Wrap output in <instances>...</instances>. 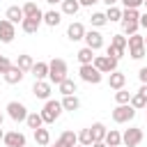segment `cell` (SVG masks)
<instances>
[{
  "label": "cell",
  "instance_id": "30",
  "mask_svg": "<svg viewBox=\"0 0 147 147\" xmlns=\"http://www.w3.org/2000/svg\"><path fill=\"white\" fill-rule=\"evenodd\" d=\"M78 9H80V2L78 0H64L62 2V14H67V16H76Z\"/></svg>",
  "mask_w": 147,
  "mask_h": 147
},
{
  "label": "cell",
  "instance_id": "39",
  "mask_svg": "<svg viewBox=\"0 0 147 147\" xmlns=\"http://www.w3.org/2000/svg\"><path fill=\"white\" fill-rule=\"evenodd\" d=\"M9 67H11V60H9L7 55H0V74H7Z\"/></svg>",
  "mask_w": 147,
  "mask_h": 147
},
{
  "label": "cell",
  "instance_id": "29",
  "mask_svg": "<svg viewBox=\"0 0 147 147\" xmlns=\"http://www.w3.org/2000/svg\"><path fill=\"white\" fill-rule=\"evenodd\" d=\"M108 147H119L122 145V133L119 131H115V129H110L108 133H106V140H103Z\"/></svg>",
  "mask_w": 147,
  "mask_h": 147
},
{
  "label": "cell",
  "instance_id": "11",
  "mask_svg": "<svg viewBox=\"0 0 147 147\" xmlns=\"http://www.w3.org/2000/svg\"><path fill=\"white\" fill-rule=\"evenodd\" d=\"M51 80H34V85H32V94L37 96V99H44V101H48V96H51Z\"/></svg>",
  "mask_w": 147,
  "mask_h": 147
},
{
  "label": "cell",
  "instance_id": "18",
  "mask_svg": "<svg viewBox=\"0 0 147 147\" xmlns=\"http://www.w3.org/2000/svg\"><path fill=\"white\" fill-rule=\"evenodd\" d=\"M5 18H7V21H11L14 25H16V23H23V18H25V14H23V7H16V5H11V7L5 11Z\"/></svg>",
  "mask_w": 147,
  "mask_h": 147
},
{
  "label": "cell",
  "instance_id": "28",
  "mask_svg": "<svg viewBox=\"0 0 147 147\" xmlns=\"http://www.w3.org/2000/svg\"><path fill=\"white\" fill-rule=\"evenodd\" d=\"M57 90H60V94L62 96H69V94H76V83L71 80V78H64L60 85H57Z\"/></svg>",
  "mask_w": 147,
  "mask_h": 147
},
{
  "label": "cell",
  "instance_id": "33",
  "mask_svg": "<svg viewBox=\"0 0 147 147\" xmlns=\"http://www.w3.org/2000/svg\"><path fill=\"white\" fill-rule=\"evenodd\" d=\"M78 142H80V145H85V147H92V142H94L92 129H83V131L78 133Z\"/></svg>",
  "mask_w": 147,
  "mask_h": 147
},
{
  "label": "cell",
  "instance_id": "12",
  "mask_svg": "<svg viewBox=\"0 0 147 147\" xmlns=\"http://www.w3.org/2000/svg\"><path fill=\"white\" fill-rule=\"evenodd\" d=\"M85 46H90L92 51H99L103 46V34L99 30H87L85 32Z\"/></svg>",
  "mask_w": 147,
  "mask_h": 147
},
{
  "label": "cell",
  "instance_id": "1",
  "mask_svg": "<svg viewBox=\"0 0 147 147\" xmlns=\"http://www.w3.org/2000/svg\"><path fill=\"white\" fill-rule=\"evenodd\" d=\"M122 32L124 34H136L138 32V28H140V11L138 9H124L122 11Z\"/></svg>",
  "mask_w": 147,
  "mask_h": 147
},
{
  "label": "cell",
  "instance_id": "41",
  "mask_svg": "<svg viewBox=\"0 0 147 147\" xmlns=\"http://www.w3.org/2000/svg\"><path fill=\"white\" fill-rule=\"evenodd\" d=\"M78 2H80V7H92V5H96L101 0H78Z\"/></svg>",
  "mask_w": 147,
  "mask_h": 147
},
{
  "label": "cell",
  "instance_id": "20",
  "mask_svg": "<svg viewBox=\"0 0 147 147\" xmlns=\"http://www.w3.org/2000/svg\"><path fill=\"white\" fill-rule=\"evenodd\" d=\"M44 23V18H23V23H21V30L23 32H28V34H34L37 30H39V25Z\"/></svg>",
  "mask_w": 147,
  "mask_h": 147
},
{
  "label": "cell",
  "instance_id": "43",
  "mask_svg": "<svg viewBox=\"0 0 147 147\" xmlns=\"http://www.w3.org/2000/svg\"><path fill=\"white\" fill-rule=\"evenodd\" d=\"M138 92H140V94H142V96H145V99H147V83H142V85H140V90H138Z\"/></svg>",
  "mask_w": 147,
  "mask_h": 147
},
{
  "label": "cell",
  "instance_id": "14",
  "mask_svg": "<svg viewBox=\"0 0 147 147\" xmlns=\"http://www.w3.org/2000/svg\"><path fill=\"white\" fill-rule=\"evenodd\" d=\"M23 76H25V71H23L21 67H16V64H11L7 74H2L5 83H9V85H16V83H21V80H23Z\"/></svg>",
  "mask_w": 147,
  "mask_h": 147
},
{
  "label": "cell",
  "instance_id": "45",
  "mask_svg": "<svg viewBox=\"0 0 147 147\" xmlns=\"http://www.w3.org/2000/svg\"><path fill=\"white\" fill-rule=\"evenodd\" d=\"M101 2H106V5H108V7H113V5H117V2H119V0H101Z\"/></svg>",
  "mask_w": 147,
  "mask_h": 147
},
{
  "label": "cell",
  "instance_id": "49",
  "mask_svg": "<svg viewBox=\"0 0 147 147\" xmlns=\"http://www.w3.org/2000/svg\"><path fill=\"white\" fill-rule=\"evenodd\" d=\"M74 147H85V145H80V142H78V145H74Z\"/></svg>",
  "mask_w": 147,
  "mask_h": 147
},
{
  "label": "cell",
  "instance_id": "34",
  "mask_svg": "<svg viewBox=\"0 0 147 147\" xmlns=\"http://www.w3.org/2000/svg\"><path fill=\"white\" fill-rule=\"evenodd\" d=\"M131 96H133V94H131L129 90H124V87H122V90H115V101H117V103H131Z\"/></svg>",
  "mask_w": 147,
  "mask_h": 147
},
{
  "label": "cell",
  "instance_id": "47",
  "mask_svg": "<svg viewBox=\"0 0 147 147\" xmlns=\"http://www.w3.org/2000/svg\"><path fill=\"white\" fill-rule=\"evenodd\" d=\"M2 138H5V131H2V126H0V140H2Z\"/></svg>",
  "mask_w": 147,
  "mask_h": 147
},
{
  "label": "cell",
  "instance_id": "3",
  "mask_svg": "<svg viewBox=\"0 0 147 147\" xmlns=\"http://www.w3.org/2000/svg\"><path fill=\"white\" fill-rule=\"evenodd\" d=\"M62 101H55V99H48L41 108V117H44V124H53L60 115H62Z\"/></svg>",
  "mask_w": 147,
  "mask_h": 147
},
{
  "label": "cell",
  "instance_id": "26",
  "mask_svg": "<svg viewBox=\"0 0 147 147\" xmlns=\"http://www.w3.org/2000/svg\"><path fill=\"white\" fill-rule=\"evenodd\" d=\"M90 129H92L94 142H99V140H106V133H108V129H106V124H103V122H94Z\"/></svg>",
  "mask_w": 147,
  "mask_h": 147
},
{
  "label": "cell",
  "instance_id": "51",
  "mask_svg": "<svg viewBox=\"0 0 147 147\" xmlns=\"http://www.w3.org/2000/svg\"><path fill=\"white\" fill-rule=\"evenodd\" d=\"M142 5H145V7H147V0H145V2H142Z\"/></svg>",
  "mask_w": 147,
  "mask_h": 147
},
{
  "label": "cell",
  "instance_id": "36",
  "mask_svg": "<svg viewBox=\"0 0 147 147\" xmlns=\"http://www.w3.org/2000/svg\"><path fill=\"white\" fill-rule=\"evenodd\" d=\"M131 106H133L136 110H140V108H145V106H147V99H145L140 92H136V94L131 96Z\"/></svg>",
  "mask_w": 147,
  "mask_h": 147
},
{
  "label": "cell",
  "instance_id": "35",
  "mask_svg": "<svg viewBox=\"0 0 147 147\" xmlns=\"http://www.w3.org/2000/svg\"><path fill=\"white\" fill-rule=\"evenodd\" d=\"M122 11H124V9H119L117 5H113V7H108L106 18H108V21H122Z\"/></svg>",
  "mask_w": 147,
  "mask_h": 147
},
{
  "label": "cell",
  "instance_id": "32",
  "mask_svg": "<svg viewBox=\"0 0 147 147\" xmlns=\"http://www.w3.org/2000/svg\"><path fill=\"white\" fill-rule=\"evenodd\" d=\"M90 23H92L94 28H103V25L108 23V18H106V11H94V14L90 16Z\"/></svg>",
  "mask_w": 147,
  "mask_h": 147
},
{
  "label": "cell",
  "instance_id": "52",
  "mask_svg": "<svg viewBox=\"0 0 147 147\" xmlns=\"http://www.w3.org/2000/svg\"><path fill=\"white\" fill-rule=\"evenodd\" d=\"M23 147H28V145H23Z\"/></svg>",
  "mask_w": 147,
  "mask_h": 147
},
{
  "label": "cell",
  "instance_id": "23",
  "mask_svg": "<svg viewBox=\"0 0 147 147\" xmlns=\"http://www.w3.org/2000/svg\"><path fill=\"white\" fill-rule=\"evenodd\" d=\"M34 142L41 145V147H48V145H51V133H48V129H44V126L34 129Z\"/></svg>",
  "mask_w": 147,
  "mask_h": 147
},
{
  "label": "cell",
  "instance_id": "2",
  "mask_svg": "<svg viewBox=\"0 0 147 147\" xmlns=\"http://www.w3.org/2000/svg\"><path fill=\"white\" fill-rule=\"evenodd\" d=\"M64 78H69V76H67V62H64L62 57H53V60L48 62V80H51L53 85H60Z\"/></svg>",
  "mask_w": 147,
  "mask_h": 147
},
{
  "label": "cell",
  "instance_id": "6",
  "mask_svg": "<svg viewBox=\"0 0 147 147\" xmlns=\"http://www.w3.org/2000/svg\"><path fill=\"white\" fill-rule=\"evenodd\" d=\"M78 74H80V80H85V83H90V85H99L101 78H103V74H101L94 64H80Z\"/></svg>",
  "mask_w": 147,
  "mask_h": 147
},
{
  "label": "cell",
  "instance_id": "4",
  "mask_svg": "<svg viewBox=\"0 0 147 147\" xmlns=\"http://www.w3.org/2000/svg\"><path fill=\"white\" fill-rule=\"evenodd\" d=\"M136 108L131 106V103H117L115 108H113V119L117 122V124H126V122H131L133 117H136Z\"/></svg>",
  "mask_w": 147,
  "mask_h": 147
},
{
  "label": "cell",
  "instance_id": "17",
  "mask_svg": "<svg viewBox=\"0 0 147 147\" xmlns=\"http://www.w3.org/2000/svg\"><path fill=\"white\" fill-rule=\"evenodd\" d=\"M23 14H25V18H44V11L37 7L34 0H28L23 5Z\"/></svg>",
  "mask_w": 147,
  "mask_h": 147
},
{
  "label": "cell",
  "instance_id": "13",
  "mask_svg": "<svg viewBox=\"0 0 147 147\" xmlns=\"http://www.w3.org/2000/svg\"><path fill=\"white\" fill-rule=\"evenodd\" d=\"M74 145H78V133H74V131H62V136L55 140V145H51V147H74Z\"/></svg>",
  "mask_w": 147,
  "mask_h": 147
},
{
  "label": "cell",
  "instance_id": "46",
  "mask_svg": "<svg viewBox=\"0 0 147 147\" xmlns=\"http://www.w3.org/2000/svg\"><path fill=\"white\" fill-rule=\"evenodd\" d=\"M46 2H48V5H57V2H60V5H62V2H64V0H46Z\"/></svg>",
  "mask_w": 147,
  "mask_h": 147
},
{
  "label": "cell",
  "instance_id": "38",
  "mask_svg": "<svg viewBox=\"0 0 147 147\" xmlns=\"http://www.w3.org/2000/svg\"><path fill=\"white\" fill-rule=\"evenodd\" d=\"M122 5H124V9H138L145 0H119Z\"/></svg>",
  "mask_w": 147,
  "mask_h": 147
},
{
  "label": "cell",
  "instance_id": "21",
  "mask_svg": "<svg viewBox=\"0 0 147 147\" xmlns=\"http://www.w3.org/2000/svg\"><path fill=\"white\" fill-rule=\"evenodd\" d=\"M30 74L34 76V80H46L48 78V62H34Z\"/></svg>",
  "mask_w": 147,
  "mask_h": 147
},
{
  "label": "cell",
  "instance_id": "9",
  "mask_svg": "<svg viewBox=\"0 0 147 147\" xmlns=\"http://www.w3.org/2000/svg\"><path fill=\"white\" fill-rule=\"evenodd\" d=\"M140 142H142V129L131 126V129H126V131L122 133V145H126V147H138Z\"/></svg>",
  "mask_w": 147,
  "mask_h": 147
},
{
  "label": "cell",
  "instance_id": "24",
  "mask_svg": "<svg viewBox=\"0 0 147 147\" xmlns=\"http://www.w3.org/2000/svg\"><path fill=\"white\" fill-rule=\"evenodd\" d=\"M76 57H78V62H80V64H92L96 55H94V51H92L90 46H85V48H80V51L76 53Z\"/></svg>",
  "mask_w": 147,
  "mask_h": 147
},
{
  "label": "cell",
  "instance_id": "42",
  "mask_svg": "<svg viewBox=\"0 0 147 147\" xmlns=\"http://www.w3.org/2000/svg\"><path fill=\"white\" fill-rule=\"evenodd\" d=\"M140 25L147 30V11H145V14H140Z\"/></svg>",
  "mask_w": 147,
  "mask_h": 147
},
{
  "label": "cell",
  "instance_id": "16",
  "mask_svg": "<svg viewBox=\"0 0 147 147\" xmlns=\"http://www.w3.org/2000/svg\"><path fill=\"white\" fill-rule=\"evenodd\" d=\"M85 32H87V30H85V25H83V23H78V21H76V23H71V25L67 28V37H69L71 41H80V39H85Z\"/></svg>",
  "mask_w": 147,
  "mask_h": 147
},
{
  "label": "cell",
  "instance_id": "8",
  "mask_svg": "<svg viewBox=\"0 0 147 147\" xmlns=\"http://www.w3.org/2000/svg\"><path fill=\"white\" fill-rule=\"evenodd\" d=\"M7 115H9V119H14V122H25V119H28V108H25L21 101H9V103H7Z\"/></svg>",
  "mask_w": 147,
  "mask_h": 147
},
{
  "label": "cell",
  "instance_id": "15",
  "mask_svg": "<svg viewBox=\"0 0 147 147\" xmlns=\"http://www.w3.org/2000/svg\"><path fill=\"white\" fill-rule=\"evenodd\" d=\"M2 142H5L7 147H23V145H25V136H23L21 131H9V133H5Z\"/></svg>",
  "mask_w": 147,
  "mask_h": 147
},
{
  "label": "cell",
  "instance_id": "27",
  "mask_svg": "<svg viewBox=\"0 0 147 147\" xmlns=\"http://www.w3.org/2000/svg\"><path fill=\"white\" fill-rule=\"evenodd\" d=\"M16 67H21L25 74H28V71H32V67H34L32 55H25V53H23V55H18V57H16Z\"/></svg>",
  "mask_w": 147,
  "mask_h": 147
},
{
  "label": "cell",
  "instance_id": "37",
  "mask_svg": "<svg viewBox=\"0 0 147 147\" xmlns=\"http://www.w3.org/2000/svg\"><path fill=\"white\" fill-rule=\"evenodd\" d=\"M106 55H110V57H115V60H119L122 55H124V48H117V46H108V51H106Z\"/></svg>",
  "mask_w": 147,
  "mask_h": 147
},
{
  "label": "cell",
  "instance_id": "53",
  "mask_svg": "<svg viewBox=\"0 0 147 147\" xmlns=\"http://www.w3.org/2000/svg\"><path fill=\"white\" fill-rule=\"evenodd\" d=\"M119 147H122V145H119Z\"/></svg>",
  "mask_w": 147,
  "mask_h": 147
},
{
  "label": "cell",
  "instance_id": "7",
  "mask_svg": "<svg viewBox=\"0 0 147 147\" xmlns=\"http://www.w3.org/2000/svg\"><path fill=\"white\" fill-rule=\"evenodd\" d=\"M117 62H119V60H115V57H110V55H96L92 64H94L101 74H113V71H117Z\"/></svg>",
  "mask_w": 147,
  "mask_h": 147
},
{
  "label": "cell",
  "instance_id": "50",
  "mask_svg": "<svg viewBox=\"0 0 147 147\" xmlns=\"http://www.w3.org/2000/svg\"><path fill=\"white\" fill-rule=\"evenodd\" d=\"M145 48H147V37H145Z\"/></svg>",
  "mask_w": 147,
  "mask_h": 147
},
{
  "label": "cell",
  "instance_id": "5",
  "mask_svg": "<svg viewBox=\"0 0 147 147\" xmlns=\"http://www.w3.org/2000/svg\"><path fill=\"white\" fill-rule=\"evenodd\" d=\"M126 48H129V55H131L133 60L145 57V53H147V48H145V37H140L138 32H136V34H131V37H129Z\"/></svg>",
  "mask_w": 147,
  "mask_h": 147
},
{
  "label": "cell",
  "instance_id": "25",
  "mask_svg": "<svg viewBox=\"0 0 147 147\" xmlns=\"http://www.w3.org/2000/svg\"><path fill=\"white\" fill-rule=\"evenodd\" d=\"M62 108H64V110H69V113H74V110H78V108H80V99H78L76 94L62 96Z\"/></svg>",
  "mask_w": 147,
  "mask_h": 147
},
{
  "label": "cell",
  "instance_id": "48",
  "mask_svg": "<svg viewBox=\"0 0 147 147\" xmlns=\"http://www.w3.org/2000/svg\"><path fill=\"white\" fill-rule=\"evenodd\" d=\"M0 126H2V110H0Z\"/></svg>",
  "mask_w": 147,
  "mask_h": 147
},
{
  "label": "cell",
  "instance_id": "31",
  "mask_svg": "<svg viewBox=\"0 0 147 147\" xmlns=\"http://www.w3.org/2000/svg\"><path fill=\"white\" fill-rule=\"evenodd\" d=\"M25 124H28L32 131H34V129H39V126H44V117H41V113H28Z\"/></svg>",
  "mask_w": 147,
  "mask_h": 147
},
{
  "label": "cell",
  "instance_id": "10",
  "mask_svg": "<svg viewBox=\"0 0 147 147\" xmlns=\"http://www.w3.org/2000/svg\"><path fill=\"white\" fill-rule=\"evenodd\" d=\"M14 37H16V25H14L11 21L2 18V21H0V41H2V44H11Z\"/></svg>",
  "mask_w": 147,
  "mask_h": 147
},
{
  "label": "cell",
  "instance_id": "19",
  "mask_svg": "<svg viewBox=\"0 0 147 147\" xmlns=\"http://www.w3.org/2000/svg\"><path fill=\"white\" fill-rule=\"evenodd\" d=\"M108 85H110V90H122V87L126 85V76H124L122 71H113V74L108 76Z\"/></svg>",
  "mask_w": 147,
  "mask_h": 147
},
{
  "label": "cell",
  "instance_id": "44",
  "mask_svg": "<svg viewBox=\"0 0 147 147\" xmlns=\"http://www.w3.org/2000/svg\"><path fill=\"white\" fill-rule=\"evenodd\" d=\"M92 147H108V145H106L103 140H99V142H92Z\"/></svg>",
  "mask_w": 147,
  "mask_h": 147
},
{
  "label": "cell",
  "instance_id": "40",
  "mask_svg": "<svg viewBox=\"0 0 147 147\" xmlns=\"http://www.w3.org/2000/svg\"><path fill=\"white\" fill-rule=\"evenodd\" d=\"M138 78H140V83H147V67H142L138 71Z\"/></svg>",
  "mask_w": 147,
  "mask_h": 147
},
{
  "label": "cell",
  "instance_id": "22",
  "mask_svg": "<svg viewBox=\"0 0 147 147\" xmlns=\"http://www.w3.org/2000/svg\"><path fill=\"white\" fill-rule=\"evenodd\" d=\"M60 21H62V14H60L57 9H48V11H44V23H46V25L57 28V25H60Z\"/></svg>",
  "mask_w": 147,
  "mask_h": 147
}]
</instances>
